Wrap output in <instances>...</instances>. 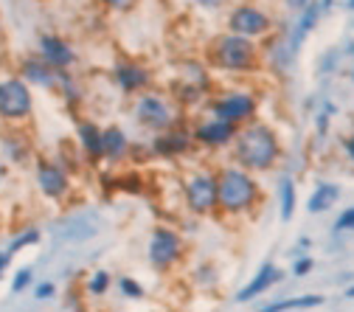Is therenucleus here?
<instances>
[{
  "label": "nucleus",
  "mask_w": 354,
  "mask_h": 312,
  "mask_svg": "<svg viewBox=\"0 0 354 312\" xmlns=\"http://www.w3.org/2000/svg\"><path fill=\"white\" fill-rule=\"evenodd\" d=\"M234 149H236V160L248 172H268L281 158L279 136L273 132V127L261 124V121H248L236 129Z\"/></svg>",
  "instance_id": "nucleus-1"
},
{
  "label": "nucleus",
  "mask_w": 354,
  "mask_h": 312,
  "mask_svg": "<svg viewBox=\"0 0 354 312\" xmlns=\"http://www.w3.org/2000/svg\"><path fill=\"white\" fill-rule=\"evenodd\" d=\"M261 192L245 166H228L216 174V208L225 214H245L259 203Z\"/></svg>",
  "instance_id": "nucleus-2"
},
{
  "label": "nucleus",
  "mask_w": 354,
  "mask_h": 312,
  "mask_svg": "<svg viewBox=\"0 0 354 312\" xmlns=\"http://www.w3.org/2000/svg\"><path fill=\"white\" fill-rule=\"evenodd\" d=\"M214 68L219 71H231V73H248V71H256L259 65V48L250 37H242V34H223L214 39V46L208 51Z\"/></svg>",
  "instance_id": "nucleus-3"
},
{
  "label": "nucleus",
  "mask_w": 354,
  "mask_h": 312,
  "mask_svg": "<svg viewBox=\"0 0 354 312\" xmlns=\"http://www.w3.org/2000/svg\"><path fill=\"white\" fill-rule=\"evenodd\" d=\"M34 113V93L23 76L0 79V121L9 127H20Z\"/></svg>",
  "instance_id": "nucleus-4"
},
{
  "label": "nucleus",
  "mask_w": 354,
  "mask_h": 312,
  "mask_svg": "<svg viewBox=\"0 0 354 312\" xmlns=\"http://www.w3.org/2000/svg\"><path fill=\"white\" fill-rule=\"evenodd\" d=\"M136 118L141 127H147L152 132H166L180 121V107L171 99H166L163 93H147L136 104Z\"/></svg>",
  "instance_id": "nucleus-5"
},
{
  "label": "nucleus",
  "mask_w": 354,
  "mask_h": 312,
  "mask_svg": "<svg viewBox=\"0 0 354 312\" xmlns=\"http://www.w3.org/2000/svg\"><path fill=\"white\" fill-rule=\"evenodd\" d=\"M256 107H259L256 104V96L248 93V91H228V93L216 96L211 102V113L216 118L234 124V127H242V124L253 121L256 118Z\"/></svg>",
  "instance_id": "nucleus-6"
},
{
  "label": "nucleus",
  "mask_w": 354,
  "mask_h": 312,
  "mask_svg": "<svg viewBox=\"0 0 354 312\" xmlns=\"http://www.w3.org/2000/svg\"><path fill=\"white\" fill-rule=\"evenodd\" d=\"M228 31L256 39V37H264V34L273 31V17L264 12V9L253 6V3H239L228 15Z\"/></svg>",
  "instance_id": "nucleus-7"
},
{
  "label": "nucleus",
  "mask_w": 354,
  "mask_h": 312,
  "mask_svg": "<svg viewBox=\"0 0 354 312\" xmlns=\"http://www.w3.org/2000/svg\"><path fill=\"white\" fill-rule=\"evenodd\" d=\"M34 177H37L39 192L46 194V197H51V200H62V197L71 192V177H68V172H65L59 163H54V160L39 158V160L34 163Z\"/></svg>",
  "instance_id": "nucleus-8"
},
{
  "label": "nucleus",
  "mask_w": 354,
  "mask_h": 312,
  "mask_svg": "<svg viewBox=\"0 0 354 312\" xmlns=\"http://www.w3.org/2000/svg\"><path fill=\"white\" fill-rule=\"evenodd\" d=\"M186 203L194 214H211L216 208V177L208 172H197L186 183Z\"/></svg>",
  "instance_id": "nucleus-9"
},
{
  "label": "nucleus",
  "mask_w": 354,
  "mask_h": 312,
  "mask_svg": "<svg viewBox=\"0 0 354 312\" xmlns=\"http://www.w3.org/2000/svg\"><path fill=\"white\" fill-rule=\"evenodd\" d=\"M236 129H239V127H234V124H228V121H223V118L211 116V118H205V121H200V124L194 127L192 138H194L197 144H203V147L219 149V147H228V144H234V138H236Z\"/></svg>",
  "instance_id": "nucleus-10"
},
{
  "label": "nucleus",
  "mask_w": 354,
  "mask_h": 312,
  "mask_svg": "<svg viewBox=\"0 0 354 312\" xmlns=\"http://www.w3.org/2000/svg\"><path fill=\"white\" fill-rule=\"evenodd\" d=\"M208 91V73L197 62L183 65V73H177L174 82V102H197Z\"/></svg>",
  "instance_id": "nucleus-11"
},
{
  "label": "nucleus",
  "mask_w": 354,
  "mask_h": 312,
  "mask_svg": "<svg viewBox=\"0 0 354 312\" xmlns=\"http://www.w3.org/2000/svg\"><path fill=\"white\" fill-rule=\"evenodd\" d=\"M99 231H102V217L96 211H79L62 222L57 234L65 242H84V239H93Z\"/></svg>",
  "instance_id": "nucleus-12"
},
{
  "label": "nucleus",
  "mask_w": 354,
  "mask_h": 312,
  "mask_svg": "<svg viewBox=\"0 0 354 312\" xmlns=\"http://www.w3.org/2000/svg\"><path fill=\"white\" fill-rule=\"evenodd\" d=\"M37 54L46 59L51 68L57 71H68L73 62H76V54L71 48V42H65L62 37L57 34H39L37 39Z\"/></svg>",
  "instance_id": "nucleus-13"
},
{
  "label": "nucleus",
  "mask_w": 354,
  "mask_h": 312,
  "mask_svg": "<svg viewBox=\"0 0 354 312\" xmlns=\"http://www.w3.org/2000/svg\"><path fill=\"white\" fill-rule=\"evenodd\" d=\"M180 250H183V245H180V237H177L174 231L155 228V234L149 239V259H152L155 267H160V270H163V267L174 264L177 256H180Z\"/></svg>",
  "instance_id": "nucleus-14"
},
{
  "label": "nucleus",
  "mask_w": 354,
  "mask_h": 312,
  "mask_svg": "<svg viewBox=\"0 0 354 312\" xmlns=\"http://www.w3.org/2000/svg\"><path fill=\"white\" fill-rule=\"evenodd\" d=\"M20 76H23L28 84L46 87V91H59V82H62L65 71H57V68H51L46 59H42V57L37 54V57H28V59H23V65H20Z\"/></svg>",
  "instance_id": "nucleus-15"
},
{
  "label": "nucleus",
  "mask_w": 354,
  "mask_h": 312,
  "mask_svg": "<svg viewBox=\"0 0 354 312\" xmlns=\"http://www.w3.org/2000/svg\"><path fill=\"white\" fill-rule=\"evenodd\" d=\"M115 82H118V87L124 93H141V91H147V87L152 84V73L144 68V65H138V62H121V65H115Z\"/></svg>",
  "instance_id": "nucleus-16"
},
{
  "label": "nucleus",
  "mask_w": 354,
  "mask_h": 312,
  "mask_svg": "<svg viewBox=\"0 0 354 312\" xmlns=\"http://www.w3.org/2000/svg\"><path fill=\"white\" fill-rule=\"evenodd\" d=\"M0 147H3L9 163H15V166H28V160H31V144L26 141V136H23L17 127H9V132H3V136H0Z\"/></svg>",
  "instance_id": "nucleus-17"
},
{
  "label": "nucleus",
  "mask_w": 354,
  "mask_h": 312,
  "mask_svg": "<svg viewBox=\"0 0 354 312\" xmlns=\"http://www.w3.org/2000/svg\"><path fill=\"white\" fill-rule=\"evenodd\" d=\"M321 3H315V0H313V3H309L304 12H298L301 17H298V23L292 26V31H290V54H298V48L304 46V39L309 37V31H313L315 28V23H318V17H321Z\"/></svg>",
  "instance_id": "nucleus-18"
},
{
  "label": "nucleus",
  "mask_w": 354,
  "mask_h": 312,
  "mask_svg": "<svg viewBox=\"0 0 354 312\" xmlns=\"http://www.w3.org/2000/svg\"><path fill=\"white\" fill-rule=\"evenodd\" d=\"M194 138L189 136V132H183V129H166L163 136L155 141V152L158 155H166V158H171V155H180L183 149H189V144H192Z\"/></svg>",
  "instance_id": "nucleus-19"
},
{
  "label": "nucleus",
  "mask_w": 354,
  "mask_h": 312,
  "mask_svg": "<svg viewBox=\"0 0 354 312\" xmlns=\"http://www.w3.org/2000/svg\"><path fill=\"white\" fill-rule=\"evenodd\" d=\"M279 276H281V273L276 270V267H273V264H261V267H259V273L253 276V282H250L248 287H242L236 298H239V301H250V298L261 295V293H264V290H268V287H270V284H273V282H276Z\"/></svg>",
  "instance_id": "nucleus-20"
},
{
  "label": "nucleus",
  "mask_w": 354,
  "mask_h": 312,
  "mask_svg": "<svg viewBox=\"0 0 354 312\" xmlns=\"http://www.w3.org/2000/svg\"><path fill=\"white\" fill-rule=\"evenodd\" d=\"M79 141H82V149L91 160H102L104 158V147H102V129L91 121H82L79 124Z\"/></svg>",
  "instance_id": "nucleus-21"
},
{
  "label": "nucleus",
  "mask_w": 354,
  "mask_h": 312,
  "mask_svg": "<svg viewBox=\"0 0 354 312\" xmlns=\"http://www.w3.org/2000/svg\"><path fill=\"white\" fill-rule=\"evenodd\" d=\"M102 147H104V158L107 160H121L129 149V141L127 136L118 129V127H110V129H102Z\"/></svg>",
  "instance_id": "nucleus-22"
},
{
  "label": "nucleus",
  "mask_w": 354,
  "mask_h": 312,
  "mask_svg": "<svg viewBox=\"0 0 354 312\" xmlns=\"http://www.w3.org/2000/svg\"><path fill=\"white\" fill-rule=\"evenodd\" d=\"M337 197H340V189H337L335 183H321V186H315L313 194H309L306 208H309V214H321V211L332 208Z\"/></svg>",
  "instance_id": "nucleus-23"
},
{
  "label": "nucleus",
  "mask_w": 354,
  "mask_h": 312,
  "mask_svg": "<svg viewBox=\"0 0 354 312\" xmlns=\"http://www.w3.org/2000/svg\"><path fill=\"white\" fill-rule=\"evenodd\" d=\"M324 298L321 295H301V298H290V301H276L270 306H264L261 312H290V309H306V306H318Z\"/></svg>",
  "instance_id": "nucleus-24"
},
{
  "label": "nucleus",
  "mask_w": 354,
  "mask_h": 312,
  "mask_svg": "<svg viewBox=\"0 0 354 312\" xmlns=\"http://www.w3.org/2000/svg\"><path fill=\"white\" fill-rule=\"evenodd\" d=\"M281 219H290L292 211H295V183H292V177H281Z\"/></svg>",
  "instance_id": "nucleus-25"
},
{
  "label": "nucleus",
  "mask_w": 354,
  "mask_h": 312,
  "mask_svg": "<svg viewBox=\"0 0 354 312\" xmlns=\"http://www.w3.org/2000/svg\"><path fill=\"white\" fill-rule=\"evenodd\" d=\"M37 239H39V231H34V228H31V231H26V234H20V237H15V239H12V245H9L6 250H9V253H17V250H23V248H28V245H34Z\"/></svg>",
  "instance_id": "nucleus-26"
},
{
  "label": "nucleus",
  "mask_w": 354,
  "mask_h": 312,
  "mask_svg": "<svg viewBox=\"0 0 354 312\" xmlns=\"http://www.w3.org/2000/svg\"><path fill=\"white\" fill-rule=\"evenodd\" d=\"M87 290H91L93 295H104V293L110 290V273H104V270L93 273V279H91V284H87Z\"/></svg>",
  "instance_id": "nucleus-27"
},
{
  "label": "nucleus",
  "mask_w": 354,
  "mask_h": 312,
  "mask_svg": "<svg viewBox=\"0 0 354 312\" xmlns=\"http://www.w3.org/2000/svg\"><path fill=\"white\" fill-rule=\"evenodd\" d=\"M104 6L110 9V12H118V15H127V12H132L138 6V0H104Z\"/></svg>",
  "instance_id": "nucleus-28"
},
{
  "label": "nucleus",
  "mask_w": 354,
  "mask_h": 312,
  "mask_svg": "<svg viewBox=\"0 0 354 312\" xmlns=\"http://www.w3.org/2000/svg\"><path fill=\"white\" fill-rule=\"evenodd\" d=\"M351 228H354V208L343 211L337 217V222H335V231H351Z\"/></svg>",
  "instance_id": "nucleus-29"
},
{
  "label": "nucleus",
  "mask_w": 354,
  "mask_h": 312,
  "mask_svg": "<svg viewBox=\"0 0 354 312\" xmlns=\"http://www.w3.org/2000/svg\"><path fill=\"white\" fill-rule=\"evenodd\" d=\"M28 284H31V270H28V267H23V270L15 276V282H12V290L15 293H23Z\"/></svg>",
  "instance_id": "nucleus-30"
},
{
  "label": "nucleus",
  "mask_w": 354,
  "mask_h": 312,
  "mask_svg": "<svg viewBox=\"0 0 354 312\" xmlns=\"http://www.w3.org/2000/svg\"><path fill=\"white\" fill-rule=\"evenodd\" d=\"M121 290H124V295H129V298H141L144 295V290L132 282V279H121Z\"/></svg>",
  "instance_id": "nucleus-31"
},
{
  "label": "nucleus",
  "mask_w": 354,
  "mask_h": 312,
  "mask_svg": "<svg viewBox=\"0 0 354 312\" xmlns=\"http://www.w3.org/2000/svg\"><path fill=\"white\" fill-rule=\"evenodd\" d=\"M309 3H313V0H284V9L287 12H304Z\"/></svg>",
  "instance_id": "nucleus-32"
},
{
  "label": "nucleus",
  "mask_w": 354,
  "mask_h": 312,
  "mask_svg": "<svg viewBox=\"0 0 354 312\" xmlns=\"http://www.w3.org/2000/svg\"><path fill=\"white\" fill-rule=\"evenodd\" d=\"M197 6H203V9H208V12H214V9H223L228 0H194Z\"/></svg>",
  "instance_id": "nucleus-33"
},
{
  "label": "nucleus",
  "mask_w": 354,
  "mask_h": 312,
  "mask_svg": "<svg viewBox=\"0 0 354 312\" xmlns=\"http://www.w3.org/2000/svg\"><path fill=\"white\" fill-rule=\"evenodd\" d=\"M309 270H313V259H298L295 261V276H304Z\"/></svg>",
  "instance_id": "nucleus-34"
},
{
  "label": "nucleus",
  "mask_w": 354,
  "mask_h": 312,
  "mask_svg": "<svg viewBox=\"0 0 354 312\" xmlns=\"http://www.w3.org/2000/svg\"><path fill=\"white\" fill-rule=\"evenodd\" d=\"M51 295H54V284H51V282H46V284L37 287V298H39V301H46V298H51Z\"/></svg>",
  "instance_id": "nucleus-35"
},
{
  "label": "nucleus",
  "mask_w": 354,
  "mask_h": 312,
  "mask_svg": "<svg viewBox=\"0 0 354 312\" xmlns=\"http://www.w3.org/2000/svg\"><path fill=\"white\" fill-rule=\"evenodd\" d=\"M9 261H12V253H9V250H0V279H3Z\"/></svg>",
  "instance_id": "nucleus-36"
},
{
  "label": "nucleus",
  "mask_w": 354,
  "mask_h": 312,
  "mask_svg": "<svg viewBox=\"0 0 354 312\" xmlns=\"http://www.w3.org/2000/svg\"><path fill=\"white\" fill-rule=\"evenodd\" d=\"M6 177H9V166L3 158H0V183H6Z\"/></svg>",
  "instance_id": "nucleus-37"
},
{
  "label": "nucleus",
  "mask_w": 354,
  "mask_h": 312,
  "mask_svg": "<svg viewBox=\"0 0 354 312\" xmlns=\"http://www.w3.org/2000/svg\"><path fill=\"white\" fill-rule=\"evenodd\" d=\"M346 152H348V158L354 160V136H351V138L346 141Z\"/></svg>",
  "instance_id": "nucleus-38"
},
{
  "label": "nucleus",
  "mask_w": 354,
  "mask_h": 312,
  "mask_svg": "<svg viewBox=\"0 0 354 312\" xmlns=\"http://www.w3.org/2000/svg\"><path fill=\"white\" fill-rule=\"evenodd\" d=\"M346 6H348V9L354 12V0H346Z\"/></svg>",
  "instance_id": "nucleus-39"
},
{
  "label": "nucleus",
  "mask_w": 354,
  "mask_h": 312,
  "mask_svg": "<svg viewBox=\"0 0 354 312\" xmlns=\"http://www.w3.org/2000/svg\"><path fill=\"white\" fill-rule=\"evenodd\" d=\"M346 295H348V298H354V287H348V293H346Z\"/></svg>",
  "instance_id": "nucleus-40"
},
{
  "label": "nucleus",
  "mask_w": 354,
  "mask_h": 312,
  "mask_svg": "<svg viewBox=\"0 0 354 312\" xmlns=\"http://www.w3.org/2000/svg\"><path fill=\"white\" fill-rule=\"evenodd\" d=\"M351 79H354V73H351Z\"/></svg>",
  "instance_id": "nucleus-41"
}]
</instances>
